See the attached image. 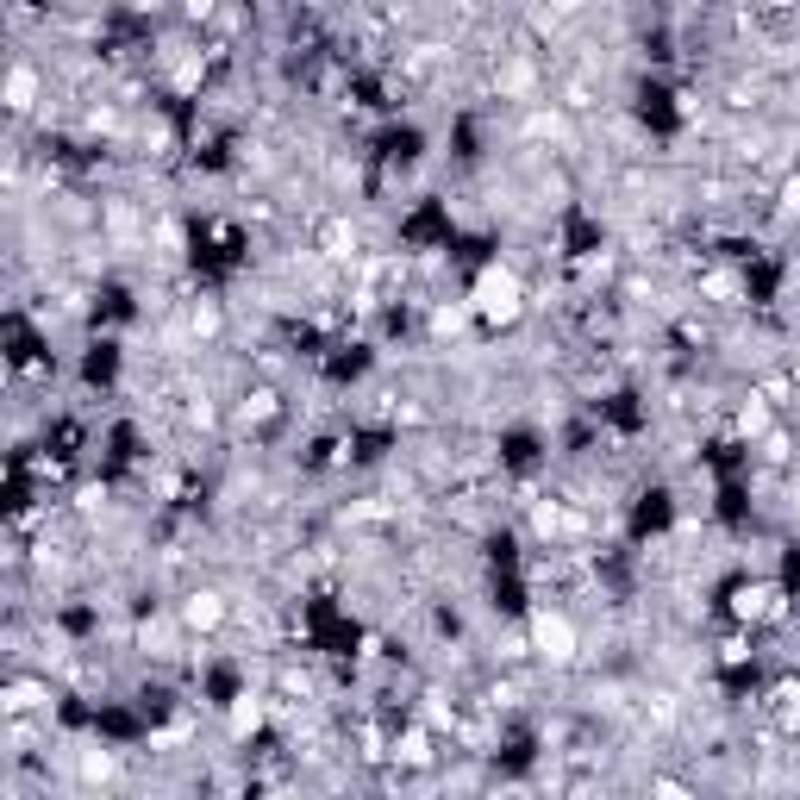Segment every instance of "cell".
Wrapping results in <instances>:
<instances>
[{
  "label": "cell",
  "mask_w": 800,
  "mask_h": 800,
  "mask_svg": "<svg viewBox=\"0 0 800 800\" xmlns=\"http://www.w3.org/2000/svg\"><path fill=\"white\" fill-rule=\"evenodd\" d=\"M470 313L482 325H520L525 313V288H520V275L513 270H482L475 275V288H470Z\"/></svg>",
  "instance_id": "6da1fadb"
},
{
  "label": "cell",
  "mask_w": 800,
  "mask_h": 800,
  "mask_svg": "<svg viewBox=\"0 0 800 800\" xmlns=\"http://www.w3.org/2000/svg\"><path fill=\"white\" fill-rule=\"evenodd\" d=\"M532 650L550 663H570L575 657V625L563 613H532Z\"/></svg>",
  "instance_id": "7a4b0ae2"
},
{
  "label": "cell",
  "mask_w": 800,
  "mask_h": 800,
  "mask_svg": "<svg viewBox=\"0 0 800 800\" xmlns=\"http://www.w3.org/2000/svg\"><path fill=\"white\" fill-rule=\"evenodd\" d=\"M38 88H45V75L32 70V63H13V75H7V113H32Z\"/></svg>",
  "instance_id": "3957f363"
},
{
  "label": "cell",
  "mask_w": 800,
  "mask_h": 800,
  "mask_svg": "<svg viewBox=\"0 0 800 800\" xmlns=\"http://www.w3.org/2000/svg\"><path fill=\"white\" fill-rule=\"evenodd\" d=\"M220 620H225V600L213 595V588H200V595L182 600V625H195V632H213Z\"/></svg>",
  "instance_id": "277c9868"
}]
</instances>
